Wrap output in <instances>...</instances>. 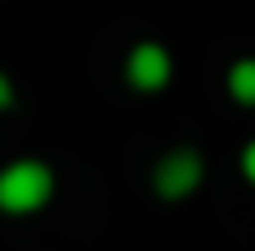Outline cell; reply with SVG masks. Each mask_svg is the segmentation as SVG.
<instances>
[{"mask_svg": "<svg viewBox=\"0 0 255 251\" xmlns=\"http://www.w3.org/2000/svg\"><path fill=\"white\" fill-rule=\"evenodd\" d=\"M238 171H242V180L255 189V139L242 144V153H238Z\"/></svg>", "mask_w": 255, "mask_h": 251, "instance_id": "cell-5", "label": "cell"}, {"mask_svg": "<svg viewBox=\"0 0 255 251\" xmlns=\"http://www.w3.org/2000/svg\"><path fill=\"white\" fill-rule=\"evenodd\" d=\"M148 184H152V193H157L161 202H184V198H193V193L206 184V157H202V148H197V144H175V148H166V153L152 162Z\"/></svg>", "mask_w": 255, "mask_h": 251, "instance_id": "cell-2", "label": "cell"}, {"mask_svg": "<svg viewBox=\"0 0 255 251\" xmlns=\"http://www.w3.org/2000/svg\"><path fill=\"white\" fill-rule=\"evenodd\" d=\"M13 103H18V85H13V76L0 67V112H13Z\"/></svg>", "mask_w": 255, "mask_h": 251, "instance_id": "cell-6", "label": "cell"}, {"mask_svg": "<svg viewBox=\"0 0 255 251\" xmlns=\"http://www.w3.org/2000/svg\"><path fill=\"white\" fill-rule=\"evenodd\" d=\"M224 90L238 108H255V54H242L224 72Z\"/></svg>", "mask_w": 255, "mask_h": 251, "instance_id": "cell-4", "label": "cell"}, {"mask_svg": "<svg viewBox=\"0 0 255 251\" xmlns=\"http://www.w3.org/2000/svg\"><path fill=\"white\" fill-rule=\"evenodd\" d=\"M121 76L134 94H161L175 81V54L161 40H134L121 58Z\"/></svg>", "mask_w": 255, "mask_h": 251, "instance_id": "cell-3", "label": "cell"}, {"mask_svg": "<svg viewBox=\"0 0 255 251\" xmlns=\"http://www.w3.org/2000/svg\"><path fill=\"white\" fill-rule=\"evenodd\" d=\"M54 189H58V175L49 162L40 157H13L0 166V216H36L54 202Z\"/></svg>", "mask_w": 255, "mask_h": 251, "instance_id": "cell-1", "label": "cell"}]
</instances>
